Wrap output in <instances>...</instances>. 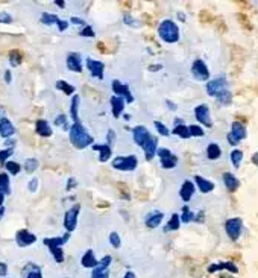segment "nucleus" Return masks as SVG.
Listing matches in <instances>:
<instances>
[{
    "mask_svg": "<svg viewBox=\"0 0 258 278\" xmlns=\"http://www.w3.org/2000/svg\"><path fill=\"white\" fill-rule=\"evenodd\" d=\"M172 134H175V135H178V137H181V138H190V137H191V135H190V131H188V126H185L181 120H176V125H175Z\"/></svg>",
    "mask_w": 258,
    "mask_h": 278,
    "instance_id": "nucleus-29",
    "label": "nucleus"
},
{
    "mask_svg": "<svg viewBox=\"0 0 258 278\" xmlns=\"http://www.w3.org/2000/svg\"><path fill=\"white\" fill-rule=\"evenodd\" d=\"M123 23H125V25H128V26H132V28L138 26L137 20H135L132 15H129V14H125V15H123Z\"/></svg>",
    "mask_w": 258,
    "mask_h": 278,
    "instance_id": "nucleus-50",
    "label": "nucleus"
},
{
    "mask_svg": "<svg viewBox=\"0 0 258 278\" xmlns=\"http://www.w3.org/2000/svg\"><path fill=\"white\" fill-rule=\"evenodd\" d=\"M25 278H43V274H41L39 268L32 266V271H29V272L26 274V277Z\"/></svg>",
    "mask_w": 258,
    "mask_h": 278,
    "instance_id": "nucleus-51",
    "label": "nucleus"
},
{
    "mask_svg": "<svg viewBox=\"0 0 258 278\" xmlns=\"http://www.w3.org/2000/svg\"><path fill=\"white\" fill-rule=\"evenodd\" d=\"M55 5H56V6H59V8H66V2H59V0H56V2H55Z\"/></svg>",
    "mask_w": 258,
    "mask_h": 278,
    "instance_id": "nucleus-62",
    "label": "nucleus"
},
{
    "mask_svg": "<svg viewBox=\"0 0 258 278\" xmlns=\"http://www.w3.org/2000/svg\"><path fill=\"white\" fill-rule=\"evenodd\" d=\"M180 219H181V222L188 224V222H191V221L194 219V213H193V211H190V208L185 205L184 208H183V214L180 216Z\"/></svg>",
    "mask_w": 258,
    "mask_h": 278,
    "instance_id": "nucleus-43",
    "label": "nucleus"
},
{
    "mask_svg": "<svg viewBox=\"0 0 258 278\" xmlns=\"http://www.w3.org/2000/svg\"><path fill=\"white\" fill-rule=\"evenodd\" d=\"M163 219H164V214H163L161 211L149 213L148 216H146V219H145V225H146L148 228H150V230H155V228L160 227V224L163 222Z\"/></svg>",
    "mask_w": 258,
    "mask_h": 278,
    "instance_id": "nucleus-22",
    "label": "nucleus"
},
{
    "mask_svg": "<svg viewBox=\"0 0 258 278\" xmlns=\"http://www.w3.org/2000/svg\"><path fill=\"white\" fill-rule=\"evenodd\" d=\"M66 66L70 72L74 73H82L84 70V61H82V55L79 52H70L67 55V59H66Z\"/></svg>",
    "mask_w": 258,
    "mask_h": 278,
    "instance_id": "nucleus-12",
    "label": "nucleus"
},
{
    "mask_svg": "<svg viewBox=\"0 0 258 278\" xmlns=\"http://www.w3.org/2000/svg\"><path fill=\"white\" fill-rule=\"evenodd\" d=\"M49 251L53 255L56 263H63L64 262V251H63V248H50Z\"/></svg>",
    "mask_w": 258,
    "mask_h": 278,
    "instance_id": "nucleus-42",
    "label": "nucleus"
},
{
    "mask_svg": "<svg viewBox=\"0 0 258 278\" xmlns=\"http://www.w3.org/2000/svg\"><path fill=\"white\" fill-rule=\"evenodd\" d=\"M8 274V266L6 263H0V277H5Z\"/></svg>",
    "mask_w": 258,
    "mask_h": 278,
    "instance_id": "nucleus-56",
    "label": "nucleus"
},
{
    "mask_svg": "<svg viewBox=\"0 0 258 278\" xmlns=\"http://www.w3.org/2000/svg\"><path fill=\"white\" fill-rule=\"evenodd\" d=\"M181 225V219H180V214L178 213H173L172 217L169 219V222L166 224V228L164 231H176Z\"/></svg>",
    "mask_w": 258,
    "mask_h": 278,
    "instance_id": "nucleus-33",
    "label": "nucleus"
},
{
    "mask_svg": "<svg viewBox=\"0 0 258 278\" xmlns=\"http://www.w3.org/2000/svg\"><path fill=\"white\" fill-rule=\"evenodd\" d=\"M111 166H112L115 170H120V172H132V170H135L137 166H138V158H137V155H134V154L126 155V157L120 155V157H115V158L112 160Z\"/></svg>",
    "mask_w": 258,
    "mask_h": 278,
    "instance_id": "nucleus-4",
    "label": "nucleus"
},
{
    "mask_svg": "<svg viewBox=\"0 0 258 278\" xmlns=\"http://www.w3.org/2000/svg\"><path fill=\"white\" fill-rule=\"evenodd\" d=\"M9 63H11V66H14V67L20 66V64L23 63V55H22V52H18V50H11V52H9Z\"/></svg>",
    "mask_w": 258,
    "mask_h": 278,
    "instance_id": "nucleus-37",
    "label": "nucleus"
},
{
    "mask_svg": "<svg viewBox=\"0 0 258 278\" xmlns=\"http://www.w3.org/2000/svg\"><path fill=\"white\" fill-rule=\"evenodd\" d=\"M0 23H3V25H11V23H12V15H11L9 12H6V11H2V12H0Z\"/></svg>",
    "mask_w": 258,
    "mask_h": 278,
    "instance_id": "nucleus-49",
    "label": "nucleus"
},
{
    "mask_svg": "<svg viewBox=\"0 0 258 278\" xmlns=\"http://www.w3.org/2000/svg\"><path fill=\"white\" fill-rule=\"evenodd\" d=\"M207 93L216 97L221 104L228 105L231 104V93L228 90V82L225 78H216L207 84Z\"/></svg>",
    "mask_w": 258,
    "mask_h": 278,
    "instance_id": "nucleus-2",
    "label": "nucleus"
},
{
    "mask_svg": "<svg viewBox=\"0 0 258 278\" xmlns=\"http://www.w3.org/2000/svg\"><path fill=\"white\" fill-rule=\"evenodd\" d=\"M222 178H223V183H225V186H226V189H228L229 192H235L237 187L240 186L239 180H237L232 173H229V172H225Z\"/></svg>",
    "mask_w": 258,
    "mask_h": 278,
    "instance_id": "nucleus-27",
    "label": "nucleus"
},
{
    "mask_svg": "<svg viewBox=\"0 0 258 278\" xmlns=\"http://www.w3.org/2000/svg\"><path fill=\"white\" fill-rule=\"evenodd\" d=\"M55 125L59 126V128H63L64 131H69V129H70V123H69V119H67L66 114H58L56 119H55Z\"/></svg>",
    "mask_w": 258,
    "mask_h": 278,
    "instance_id": "nucleus-39",
    "label": "nucleus"
},
{
    "mask_svg": "<svg viewBox=\"0 0 258 278\" xmlns=\"http://www.w3.org/2000/svg\"><path fill=\"white\" fill-rule=\"evenodd\" d=\"M221 269H228V271H231V272H237L235 265H234V263H231V262H226V263H217V265H211V266L208 268V271H210V272H216V271H221Z\"/></svg>",
    "mask_w": 258,
    "mask_h": 278,
    "instance_id": "nucleus-35",
    "label": "nucleus"
},
{
    "mask_svg": "<svg viewBox=\"0 0 258 278\" xmlns=\"http://www.w3.org/2000/svg\"><path fill=\"white\" fill-rule=\"evenodd\" d=\"M79 35H81V37H87V38H94V37H96V32H94V29H93L90 25H87V26L82 28V31L79 32Z\"/></svg>",
    "mask_w": 258,
    "mask_h": 278,
    "instance_id": "nucleus-45",
    "label": "nucleus"
},
{
    "mask_svg": "<svg viewBox=\"0 0 258 278\" xmlns=\"http://www.w3.org/2000/svg\"><path fill=\"white\" fill-rule=\"evenodd\" d=\"M194 190L196 189H194V184L191 181H184L181 189H180V196H181V199L184 202H190L191 198H193V195H194Z\"/></svg>",
    "mask_w": 258,
    "mask_h": 278,
    "instance_id": "nucleus-25",
    "label": "nucleus"
},
{
    "mask_svg": "<svg viewBox=\"0 0 258 278\" xmlns=\"http://www.w3.org/2000/svg\"><path fill=\"white\" fill-rule=\"evenodd\" d=\"M35 132H37L39 137H44V138L52 137V134H53L50 123L44 119H38L37 122H35Z\"/></svg>",
    "mask_w": 258,
    "mask_h": 278,
    "instance_id": "nucleus-21",
    "label": "nucleus"
},
{
    "mask_svg": "<svg viewBox=\"0 0 258 278\" xmlns=\"http://www.w3.org/2000/svg\"><path fill=\"white\" fill-rule=\"evenodd\" d=\"M14 134H15V126H14V123L8 119V117H5V116L0 117V137L5 138V140H8V138H11Z\"/></svg>",
    "mask_w": 258,
    "mask_h": 278,
    "instance_id": "nucleus-19",
    "label": "nucleus"
},
{
    "mask_svg": "<svg viewBox=\"0 0 258 278\" xmlns=\"http://www.w3.org/2000/svg\"><path fill=\"white\" fill-rule=\"evenodd\" d=\"M158 35L164 43L173 44L180 40V28L173 20H163L158 26Z\"/></svg>",
    "mask_w": 258,
    "mask_h": 278,
    "instance_id": "nucleus-3",
    "label": "nucleus"
},
{
    "mask_svg": "<svg viewBox=\"0 0 258 278\" xmlns=\"http://www.w3.org/2000/svg\"><path fill=\"white\" fill-rule=\"evenodd\" d=\"M194 116H196V119H197L199 123H202L204 126L211 128L213 122H211V116H210V108H208V105L202 104V105L196 107V108H194Z\"/></svg>",
    "mask_w": 258,
    "mask_h": 278,
    "instance_id": "nucleus-15",
    "label": "nucleus"
},
{
    "mask_svg": "<svg viewBox=\"0 0 258 278\" xmlns=\"http://www.w3.org/2000/svg\"><path fill=\"white\" fill-rule=\"evenodd\" d=\"M123 278H135V274H134L132 271H128V272L125 274V277Z\"/></svg>",
    "mask_w": 258,
    "mask_h": 278,
    "instance_id": "nucleus-60",
    "label": "nucleus"
},
{
    "mask_svg": "<svg viewBox=\"0 0 258 278\" xmlns=\"http://www.w3.org/2000/svg\"><path fill=\"white\" fill-rule=\"evenodd\" d=\"M91 148L99 152V161H101V163H107V161L111 158V155H112V148H110L107 143H104V145L94 143Z\"/></svg>",
    "mask_w": 258,
    "mask_h": 278,
    "instance_id": "nucleus-24",
    "label": "nucleus"
},
{
    "mask_svg": "<svg viewBox=\"0 0 258 278\" xmlns=\"http://www.w3.org/2000/svg\"><path fill=\"white\" fill-rule=\"evenodd\" d=\"M12 154H14V149H11V148L2 149V151H0V164H5Z\"/></svg>",
    "mask_w": 258,
    "mask_h": 278,
    "instance_id": "nucleus-47",
    "label": "nucleus"
},
{
    "mask_svg": "<svg viewBox=\"0 0 258 278\" xmlns=\"http://www.w3.org/2000/svg\"><path fill=\"white\" fill-rule=\"evenodd\" d=\"M56 26H58L59 32H64V31H67V29H69V22H67V20H61V18H59V22L56 23Z\"/></svg>",
    "mask_w": 258,
    "mask_h": 278,
    "instance_id": "nucleus-53",
    "label": "nucleus"
},
{
    "mask_svg": "<svg viewBox=\"0 0 258 278\" xmlns=\"http://www.w3.org/2000/svg\"><path fill=\"white\" fill-rule=\"evenodd\" d=\"M225 231H226V234L229 236L231 240H237V239L240 237L242 231H243V222H242V219H239V217L228 219V221L225 222Z\"/></svg>",
    "mask_w": 258,
    "mask_h": 278,
    "instance_id": "nucleus-10",
    "label": "nucleus"
},
{
    "mask_svg": "<svg viewBox=\"0 0 258 278\" xmlns=\"http://www.w3.org/2000/svg\"><path fill=\"white\" fill-rule=\"evenodd\" d=\"M153 126H155V129H156V132H158L160 135H163V137H169V135H170V129H169L163 122L155 120V122H153Z\"/></svg>",
    "mask_w": 258,
    "mask_h": 278,
    "instance_id": "nucleus-38",
    "label": "nucleus"
},
{
    "mask_svg": "<svg viewBox=\"0 0 258 278\" xmlns=\"http://www.w3.org/2000/svg\"><path fill=\"white\" fill-rule=\"evenodd\" d=\"M149 137H150V132H149V129L146 126H143V125H138V126H135L134 129H132V140H134V143L137 145V146H143L145 145V142L148 140Z\"/></svg>",
    "mask_w": 258,
    "mask_h": 278,
    "instance_id": "nucleus-17",
    "label": "nucleus"
},
{
    "mask_svg": "<svg viewBox=\"0 0 258 278\" xmlns=\"http://www.w3.org/2000/svg\"><path fill=\"white\" fill-rule=\"evenodd\" d=\"M0 190L5 193V196L11 195V180L6 172H0Z\"/></svg>",
    "mask_w": 258,
    "mask_h": 278,
    "instance_id": "nucleus-30",
    "label": "nucleus"
},
{
    "mask_svg": "<svg viewBox=\"0 0 258 278\" xmlns=\"http://www.w3.org/2000/svg\"><path fill=\"white\" fill-rule=\"evenodd\" d=\"M188 131H190V135H191V137H204V135H205V131H204L201 126H197V125H190V126H188Z\"/></svg>",
    "mask_w": 258,
    "mask_h": 278,
    "instance_id": "nucleus-44",
    "label": "nucleus"
},
{
    "mask_svg": "<svg viewBox=\"0 0 258 278\" xmlns=\"http://www.w3.org/2000/svg\"><path fill=\"white\" fill-rule=\"evenodd\" d=\"M143 152H145V158L148 161H152L156 155V151H158V138L150 135L148 140L145 142V145L142 146Z\"/></svg>",
    "mask_w": 258,
    "mask_h": 278,
    "instance_id": "nucleus-16",
    "label": "nucleus"
},
{
    "mask_svg": "<svg viewBox=\"0 0 258 278\" xmlns=\"http://www.w3.org/2000/svg\"><path fill=\"white\" fill-rule=\"evenodd\" d=\"M231 160H232V164L239 169L240 164H242V161H243V152L239 151V149H234V151L231 152Z\"/></svg>",
    "mask_w": 258,
    "mask_h": 278,
    "instance_id": "nucleus-41",
    "label": "nucleus"
},
{
    "mask_svg": "<svg viewBox=\"0 0 258 278\" xmlns=\"http://www.w3.org/2000/svg\"><path fill=\"white\" fill-rule=\"evenodd\" d=\"M76 187V181H74V178H70V180H69V186H67V190H70V189H72V187Z\"/></svg>",
    "mask_w": 258,
    "mask_h": 278,
    "instance_id": "nucleus-58",
    "label": "nucleus"
},
{
    "mask_svg": "<svg viewBox=\"0 0 258 278\" xmlns=\"http://www.w3.org/2000/svg\"><path fill=\"white\" fill-rule=\"evenodd\" d=\"M191 75L197 81H208L210 78V70L207 64L202 59H196L191 66Z\"/></svg>",
    "mask_w": 258,
    "mask_h": 278,
    "instance_id": "nucleus-13",
    "label": "nucleus"
},
{
    "mask_svg": "<svg viewBox=\"0 0 258 278\" xmlns=\"http://www.w3.org/2000/svg\"><path fill=\"white\" fill-rule=\"evenodd\" d=\"M115 140H117L115 131H114V129H108V132H107V145H108L110 148H112L114 143H115Z\"/></svg>",
    "mask_w": 258,
    "mask_h": 278,
    "instance_id": "nucleus-48",
    "label": "nucleus"
},
{
    "mask_svg": "<svg viewBox=\"0 0 258 278\" xmlns=\"http://www.w3.org/2000/svg\"><path fill=\"white\" fill-rule=\"evenodd\" d=\"M194 183H196L197 189H199L202 193H210V192L214 189V183L208 181L207 178H204V176H201V175H196V176H194Z\"/></svg>",
    "mask_w": 258,
    "mask_h": 278,
    "instance_id": "nucleus-26",
    "label": "nucleus"
},
{
    "mask_svg": "<svg viewBox=\"0 0 258 278\" xmlns=\"http://www.w3.org/2000/svg\"><path fill=\"white\" fill-rule=\"evenodd\" d=\"M85 67H87L88 73L94 80L102 81L105 78V64H104V61H99V59H94V58H85Z\"/></svg>",
    "mask_w": 258,
    "mask_h": 278,
    "instance_id": "nucleus-5",
    "label": "nucleus"
},
{
    "mask_svg": "<svg viewBox=\"0 0 258 278\" xmlns=\"http://www.w3.org/2000/svg\"><path fill=\"white\" fill-rule=\"evenodd\" d=\"M97 263H99V260L96 259L94 251H93V249H87L85 254L82 255L81 265H82L84 268H87V269H94V268L97 266Z\"/></svg>",
    "mask_w": 258,
    "mask_h": 278,
    "instance_id": "nucleus-23",
    "label": "nucleus"
},
{
    "mask_svg": "<svg viewBox=\"0 0 258 278\" xmlns=\"http://www.w3.org/2000/svg\"><path fill=\"white\" fill-rule=\"evenodd\" d=\"M69 140L76 149H85L94 145V137L88 132V129L82 125V122H74L69 129Z\"/></svg>",
    "mask_w": 258,
    "mask_h": 278,
    "instance_id": "nucleus-1",
    "label": "nucleus"
},
{
    "mask_svg": "<svg viewBox=\"0 0 258 278\" xmlns=\"http://www.w3.org/2000/svg\"><path fill=\"white\" fill-rule=\"evenodd\" d=\"M110 104L112 117H114V119H118V117L125 113V108H126L125 99H123V97H118V96H111Z\"/></svg>",
    "mask_w": 258,
    "mask_h": 278,
    "instance_id": "nucleus-18",
    "label": "nucleus"
},
{
    "mask_svg": "<svg viewBox=\"0 0 258 278\" xmlns=\"http://www.w3.org/2000/svg\"><path fill=\"white\" fill-rule=\"evenodd\" d=\"M112 263V257L105 255L99 260L97 266L93 269L91 278H110V266Z\"/></svg>",
    "mask_w": 258,
    "mask_h": 278,
    "instance_id": "nucleus-11",
    "label": "nucleus"
},
{
    "mask_svg": "<svg viewBox=\"0 0 258 278\" xmlns=\"http://www.w3.org/2000/svg\"><path fill=\"white\" fill-rule=\"evenodd\" d=\"M37 242V236L34 233H31L29 230H20L17 231L15 234V243L20 246V248H26V246H31Z\"/></svg>",
    "mask_w": 258,
    "mask_h": 278,
    "instance_id": "nucleus-14",
    "label": "nucleus"
},
{
    "mask_svg": "<svg viewBox=\"0 0 258 278\" xmlns=\"http://www.w3.org/2000/svg\"><path fill=\"white\" fill-rule=\"evenodd\" d=\"M56 88H58L59 91H63L64 94H67V96H73L74 94V87L70 82H67V81H56Z\"/></svg>",
    "mask_w": 258,
    "mask_h": 278,
    "instance_id": "nucleus-31",
    "label": "nucleus"
},
{
    "mask_svg": "<svg viewBox=\"0 0 258 278\" xmlns=\"http://www.w3.org/2000/svg\"><path fill=\"white\" fill-rule=\"evenodd\" d=\"M79 104H81V97L79 94H73L72 101H70V119L72 122H79Z\"/></svg>",
    "mask_w": 258,
    "mask_h": 278,
    "instance_id": "nucleus-28",
    "label": "nucleus"
},
{
    "mask_svg": "<svg viewBox=\"0 0 258 278\" xmlns=\"http://www.w3.org/2000/svg\"><path fill=\"white\" fill-rule=\"evenodd\" d=\"M3 204H5V193L0 190V207H3Z\"/></svg>",
    "mask_w": 258,
    "mask_h": 278,
    "instance_id": "nucleus-61",
    "label": "nucleus"
},
{
    "mask_svg": "<svg viewBox=\"0 0 258 278\" xmlns=\"http://www.w3.org/2000/svg\"><path fill=\"white\" fill-rule=\"evenodd\" d=\"M38 166H39V163H38L37 158H26L23 169H25L28 173H34L38 169Z\"/></svg>",
    "mask_w": 258,
    "mask_h": 278,
    "instance_id": "nucleus-40",
    "label": "nucleus"
},
{
    "mask_svg": "<svg viewBox=\"0 0 258 278\" xmlns=\"http://www.w3.org/2000/svg\"><path fill=\"white\" fill-rule=\"evenodd\" d=\"M252 161H254V163H255V164L258 166V152L255 154V155H254V157H252Z\"/></svg>",
    "mask_w": 258,
    "mask_h": 278,
    "instance_id": "nucleus-64",
    "label": "nucleus"
},
{
    "mask_svg": "<svg viewBox=\"0 0 258 278\" xmlns=\"http://www.w3.org/2000/svg\"><path fill=\"white\" fill-rule=\"evenodd\" d=\"M79 211H81V205L79 204H74L72 208H69L66 211V216H64V228H66V233H72L76 230L77 227V219H79Z\"/></svg>",
    "mask_w": 258,
    "mask_h": 278,
    "instance_id": "nucleus-8",
    "label": "nucleus"
},
{
    "mask_svg": "<svg viewBox=\"0 0 258 278\" xmlns=\"http://www.w3.org/2000/svg\"><path fill=\"white\" fill-rule=\"evenodd\" d=\"M166 104H167V105H169V108H170V110H172V111H175V110H176V105H175V104H173V102H170V101H167V102H166Z\"/></svg>",
    "mask_w": 258,
    "mask_h": 278,
    "instance_id": "nucleus-59",
    "label": "nucleus"
},
{
    "mask_svg": "<svg viewBox=\"0 0 258 278\" xmlns=\"http://www.w3.org/2000/svg\"><path fill=\"white\" fill-rule=\"evenodd\" d=\"M110 245L112 248H120V245H122V239H120V234L118 233H115V231H112L110 233Z\"/></svg>",
    "mask_w": 258,
    "mask_h": 278,
    "instance_id": "nucleus-46",
    "label": "nucleus"
},
{
    "mask_svg": "<svg viewBox=\"0 0 258 278\" xmlns=\"http://www.w3.org/2000/svg\"><path fill=\"white\" fill-rule=\"evenodd\" d=\"M5 169H6L8 175H14V176L22 172V166H20L17 161H12V160H8V161L5 163Z\"/></svg>",
    "mask_w": 258,
    "mask_h": 278,
    "instance_id": "nucleus-34",
    "label": "nucleus"
},
{
    "mask_svg": "<svg viewBox=\"0 0 258 278\" xmlns=\"http://www.w3.org/2000/svg\"><path fill=\"white\" fill-rule=\"evenodd\" d=\"M41 22L46 25V26H53L59 22V17L56 14H52V12H43L41 14Z\"/></svg>",
    "mask_w": 258,
    "mask_h": 278,
    "instance_id": "nucleus-36",
    "label": "nucleus"
},
{
    "mask_svg": "<svg viewBox=\"0 0 258 278\" xmlns=\"http://www.w3.org/2000/svg\"><path fill=\"white\" fill-rule=\"evenodd\" d=\"M245 138H246V126L242 122H234L232 126H231V131L228 134L229 145L235 146V145H239Z\"/></svg>",
    "mask_w": 258,
    "mask_h": 278,
    "instance_id": "nucleus-7",
    "label": "nucleus"
},
{
    "mask_svg": "<svg viewBox=\"0 0 258 278\" xmlns=\"http://www.w3.org/2000/svg\"><path fill=\"white\" fill-rule=\"evenodd\" d=\"M70 239V233H66L64 236H58V237H46L43 240V243L50 249V248H63Z\"/></svg>",
    "mask_w": 258,
    "mask_h": 278,
    "instance_id": "nucleus-20",
    "label": "nucleus"
},
{
    "mask_svg": "<svg viewBox=\"0 0 258 278\" xmlns=\"http://www.w3.org/2000/svg\"><path fill=\"white\" fill-rule=\"evenodd\" d=\"M222 155L221 146L217 143H210L207 148V157L208 160H219Z\"/></svg>",
    "mask_w": 258,
    "mask_h": 278,
    "instance_id": "nucleus-32",
    "label": "nucleus"
},
{
    "mask_svg": "<svg viewBox=\"0 0 258 278\" xmlns=\"http://www.w3.org/2000/svg\"><path fill=\"white\" fill-rule=\"evenodd\" d=\"M156 155L160 158V164L163 169H175L178 164V157L167 148H158Z\"/></svg>",
    "mask_w": 258,
    "mask_h": 278,
    "instance_id": "nucleus-6",
    "label": "nucleus"
},
{
    "mask_svg": "<svg viewBox=\"0 0 258 278\" xmlns=\"http://www.w3.org/2000/svg\"><path fill=\"white\" fill-rule=\"evenodd\" d=\"M3 214H5V207H0V219L3 217Z\"/></svg>",
    "mask_w": 258,
    "mask_h": 278,
    "instance_id": "nucleus-63",
    "label": "nucleus"
},
{
    "mask_svg": "<svg viewBox=\"0 0 258 278\" xmlns=\"http://www.w3.org/2000/svg\"><path fill=\"white\" fill-rule=\"evenodd\" d=\"M111 88H112L114 96L123 97L126 104H132L134 102V94L131 93V90H129V87L126 84L120 82L118 80H114L112 84H111Z\"/></svg>",
    "mask_w": 258,
    "mask_h": 278,
    "instance_id": "nucleus-9",
    "label": "nucleus"
},
{
    "mask_svg": "<svg viewBox=\"0 0 258 278\" xmlns=\"http://www.w3.org/2000/svg\"><path fill=\"white\" fill-rule=\"evenodd\" d=\"M3 80L6 84H11V81H12V73H11V70H5V73H3Z\"/></svg>",
    "mask_w": 258,
    "mask_h": 278,
    "instance_id": "nucleus-55",
    "label": "nucleus"
},
{
    "mask_svg": "<svg viewBox=\"0 0 258 278\" xmlns=\"http://www.w3.org/2000/svg\"><path fill=\"white\" fill-rule=\"evenodd\" d=\"M15 140H11V138H8L6 142H5V145H6V148H11V149H14L15 148Z\"/></svg>",
    "mask_w": 258,
    "mask_h": 278,
    "instance_id": "nucleus-57",
    "label": "nucleus"
},
{
    "mask_svg": "<svg viewBox=\"0 0 258 278\" xmlns=\"http://www.w3.org/2000/svg\"><path fill=\"white\" fill-rule=\"evenodd\" d=\"M38 186H39V181H38V178H32V180L29 181V184H28V189H29V192L35 193V192L38 190Z\"/></svg>",
    "mask_w": 258,
    "mask_h": 278,
    "instance_id": "nucleus-52",
    "label": "nucleus"
},
{
    "mask_svg": "<svg viewBox=\"0 0 258 278\" xmlns=\"http://www.w3.org/2000/svg\"><path fill=\"white\" fill-rule=\"evenodd\" d=\"M70 22H72L73 25H81V26H87V22H85V20H82V18H79V17H72V18H70Z\"/></svg>",
    "mask_w": 258,
    "mask_h": 278,
    "instance_id": "nucleus-54",
    "label": "nucleus"
}]
</instances>
